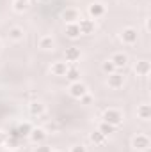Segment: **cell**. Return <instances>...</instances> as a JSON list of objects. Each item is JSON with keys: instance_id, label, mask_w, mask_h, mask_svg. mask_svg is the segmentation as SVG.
<instances>
[{"instance_id": "cell-9", "label": "cell", "mask_w": 151, "mask_h": 152, "mask_svg": "<svg viewBox=\"0 0 151 152\" xmlns=\"http://www.w3.org/2000/svg\"><path fill=\"white\" fill-rule=\"evenodd\" d=\"M69 78L75 80V78H77V71H71V73H69Z\"/></svg>"}, {"instance_id": "cell-8", "label": "cell", "mask_w": 151, "mask_h": 152, "mask_svg": "<svg viewBox=\"0 0 151 152\" xmlns=\"http://www.w3.org/2000/svg\"><path fill=\"white\" fill-rule=\"evenodd\" d=\"M114 76H116V78L112 80V85H117V83H119V78H117V74H114Z\"/></svg>"}, {"instance_id": "cell-6", "label": "cell", "mask_w": 151, "mask_h": 152, "mask_svg": "<svg viewBox=\"0 0 151 152\" xmlns=\"http://www.w3.org/2000/svg\"><path fill=\"white\" fill-rule=\"evenodd\" d=\"M125 34H126L125 37L128 39V41H133V37H135V35H133V30H126V32H125Z\"/></svg>"}, {"instance_id": "cell-4", "label": "cell", "mask_w": 151, "mask_h": 152, "mask_svg": "<svg viewBox=\"0 0 151 152\" xmlns=\"http://www.w3.org/2000/svg\"><path fill=\"white\" fill-rule=\"evenodd\" d=\"M68 32H69V35H71V37H75V35H78L80 28H77V27H69V30H68Z\"/></svg>"}, {"instance_id": "cell-2", "label": "cell", "mask_w": 151, "mask_h": 152, "mask_svg": "<svg viewBox=\"0 0 151 152\" xmlns=\"http://www.w3.org/2000/svg\"><path fill=\"white\" fill-rule=\"evenodd\" d=\"M105 119H107V120H110V122H119V115H117V113H114V111H110V113L107 111Z\"/></svg>"}, {"instance_id": "cell-1", "label": "cell", "mask_w": 151, "mask_h": 152, "mask_svg": "<svg viewBox=\"0 0 151 152\" xmlns=\"http://www.w3.org/2000/svg\"><path fill=\"white\" fill-rule=\"evenodd\" d=\"M84 90H85V87H84V85H73L71 94H73V96H82V94H84Z\"/></svg>"}, {"instance_id": "cell-7", "label": "cell", "mask_w": 151, "mask_h": 152, "mask_svg": "<svg viewBox=\"0 0 151 152\" xmlns=\"http://www.w3.org/2000/svg\"><path fill=\"white\" fill-rule=\"evenodd\" d=\"M50 44H52V39H43V41H41V46L46 50V46H50Z\"/></svg>"}, {"instance_id": "cell-3", "label": "cell", "mask_w": 151, "mask_h": 152, "mask_svg": "<svg viewBox=\"0 0 151 152\" xmlns=\"http://www.w3.org/2000/svg\"><path fill=\"white\" fill-rule=\"evenodd\" d=\"M114 60H116L117 66H125V64H126V57H125V55H116Z\"/></svg>"}, {"instance_id": "cell-5", "label": "cell", "mask_w": 151, "mask_h": 152, "mask_svg": "<svg viewBox=\"0 0 151 152\" xmlns=\"http://www.w3.org/2000/svg\"><path fill=\"white\" fill-rule=\"evenodd\" d=\"M11 35H13L14 39H20V37H22V32H20V28H13V30H11Z\"/></svg>"}]
</instances>
